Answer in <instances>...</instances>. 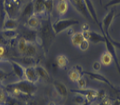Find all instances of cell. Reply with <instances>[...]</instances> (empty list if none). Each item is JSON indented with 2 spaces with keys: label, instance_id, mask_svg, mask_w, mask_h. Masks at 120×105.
Returning <instances> with one entry per match:
<instances>
[{
  "label": "cell",
  "instance_id": "obj_37",
  "mask_svg": "<svg viewBox=\"0 0 120 105\" xmlns=\"http://www.w3.org/2000/svg\"><path fill=\"white\" fill-rule=\"evenodd\" d=\"M6 95L4 93V91L3 90L2 88H0V103H4V100H5Z\"/></svg>",
  "mask_w": 120,
  "mask_h": 105
},
{
  "label": "cell",
  "instance_id": "obj_5",
  "mask_svg": "<svg viewBox=\"0 0 120 105\" xmlns=\"http://www.w3.org/2000/svg\"><path fill=\"white\" fill-rule=\"evenodd\" d=\"M105 46H106V52H108L109 54L111 55L112 60L114 61L115 65L117 67V71L120 73V63L118 60V57L117 55V48L115 47V46L112 44V42L110 39V34H105Z\"/></svg>",
  "mask_w": 120,
  "mask_h": 105
},
{
  "label": "cell",
  "instance_id": "obj_20",
  "mask_svg": "<svg viewBox=\"0 0 120 105\" xmlns=\"http://www.w3.org/2000/svg\"><path fill=\"white\" fill-rule=\"evenodd\" d=\"M34 15V9H33V3L32 1H30L24 6V8L22 10L21 17L22 18H26L27 20L30 16Z\"/></svg>",
  "mask_w": 120,
  "mask_h": 105
},
{
  "label": "cell",
  "instance_id": "obj_28",
  "mask_svg": "<svg viewBox=\"0 0 120 105\" xmlns=\"http://www.w3.org/2000/svg\"><path fill=\"white\" fill-rule=\"evenodd\" d=\"M27 43L28 41L27 40H25L24 38H20V39L18 40V50L19 52V54H21L22 56L24 55V51H25V48H26V46H27Z\"/></svg>",
  "mask_w": 120,
  "mask_h": 105
},
{
  "label": "cell",
  "instance_id": "obj_25",
  "mask_svg": "<svg viewBox=\"0 0 120 105\" xmlns=\"http://www.w3.org/2000/svg\"><path fill=\"white\" fill-rule=\"evenodd\" d=\"M112 61H113L112 57H111V55L109 54L108 52L103 53L101 57H100V62H101L102 65H104V66H109L110 64H111Z\"/></svg>",
  "mask_w": 120,
  "mask_h": 105
},
{
  "label": "cell",
  "instance_id": "obj_44",
  "mask_svg": "<svg viewBox=\"0 0 120 105\" xmlns=\"http://www.w3.org/2000/svg\"><path fill=\"white\" fill-rule=\"evenodd\" d=\"M0 105H6L5 103H0Z\"/></svg>",
  "mask_w": 120,
  "mask_h": 105
},
{
  "label": "cell",
  "instance_id": "obj_10",
  "mask_svg": "<svg viewBox=\"0 0 120 105\" xmlns=\"http://www.w3.org/2000/svg\"><path fill=\"white\" fill-rule=\"evenodd\" d=\"M24 79L35 84L39 81V76L37 73L36 69H35V66L25 67V69H24Z\"/></svg>",
  "mask_w": 120,
  "mask_h": 105
},
{
  "label": "cell",
  "instance_id": "obj_23",
  "mask_svg": "<svg viewBox=\"0 0 120 105\" xmlns=\"http://www.w3.org/2000/svg\"><path fill=\"white\" fill-rule=\"evenodd\" d=\"M84 39V35H83L82 32L74 33L71 35V38L72 45L74 46H78L79 44H80Z\"/></svg>",
  "mask_w": 120,
  "mask_h": 105
},
{
  "label": "cell",
  "instance_id": "obj_40",
  "mask_svg": "<svg viewBox=\"0 0 120 105\" xmlns=\"http://www.w3.org/2000/svg\"><path fill=\"white\" fill-rule=\"evenodd\" d=\"M110 39H111V41L112 42V44L115 46V47L118 48V49L120 50V42H117V41H116V40H114L113 39H111V36H110Z\"/></svg>",
  "mask_w": 120,
  "mask_h": 105
},
{
  "label": "cell",
  "instance_id": "obj_1",
  "mask_svg": "<svg viewBox=\"0 0 120 105\" xmlns=\"http://www.w3.org/2000/svg\"><path fill=\"white\" fill-rule=\"evenodd\" d=\"M51 25L52 24L51 23V18L49 16L47 18L41 21V25L38 30V38L36 42L42 46L45 53L49 51L51 43L56 36Z\"/></svg>",
  "mask_w": 120,
  "mask_h": 105
},
{
  "label": "cell",
  "instance_id": "obj_34",
  "mask_svg": "<svg viewBox=\"0 0 120 105\" xmlns=\"http://www.w3.org/2000/svg\"><path fill=\"white\" fill-rule=\"evenodd\" d=\"M101 67H102L101 62H100V61H98V60L94 61L92 64V69L95 72H98L99 70L101 69Z\"/></svg>",
  "mask_w": 120,
  "mask_h": 105
},
{
  "label": "cell",
  "instance_id": "obj_3",
  "mask_svg": "<svg viewBox=\"0 0 120 105\" xmlns=\"http://www.w3.org/2000/svg\"><path fill=\"white\" fill-rule=\"evenodd\" d=\"M79 21L77 19H73V18H64V19H58V20L55 21L52 25V29L54 32L55 35H57L59 33H63L64 31L69 29L73 25H78Z\"/></svg>",
  "mask_w": 120,
  "mask_h": 105
},
{
  "label": "cell",
  "instance_id": "obj_4",
  "mask_svg": "<svg viewBox=\"0 0 120 105\" xmlns=\"http://www.w3.org/2000/svg\"><path fill=\"white\" fill-rule=\"evenodd\" d=\"M102 31V34L98 33L94 31L85 30L82 31V33L84 35V39H87L88 41L93 44H98V43H105V33H104V31L101 29Z\"/></svg>",
  "mask_w": 120,
  "mask_h": 105
},
{
  "label": "cell",
  "instance_id": "obj_22",
  "mask_svg": "<svg viewBox=\"0 0 120 105\" xmlns=\"http://www.w3.org/2000/svg\"><path fill=\"white\" fill-rule=\"evenodd\" d=\"M35 69H36L37 73L38 75L39 79H42L44 81H49V78H50L49 72L44 67L40 66V65H36L35 66Z\"/></svg>",
  "mask_w": 120,
  "mask_h": 105
},
{
  "label": "cell",
  "instance_id": "obj_30",
  "mask_svg": "<svg viewBox=\"0 0 120 105\" xmlns=\"http://www.w3.org/2000/svg\"><path fill=\"white\" fill-rule=\"evenodd\" d=\"M54 7V0H45V11L47 15H51V12Z\"/></svg>",
  "mask_w": 120,
  "mask_h": 105
},
{
  "label": "cell",
  "instance_id": "obj_12",
  "mask_svg": "<svg viewBox=\"0 0 120 105\" xmlns=\"http://www.w3.org/2000/svg\"><path fill=\"white\" fill-rule=\"evenodd\" d=\"M85 2V5H86V8H87V11L90 14V18L95 23H96L98 26H100V22L98 21V14H97V11L94 7V4H93L92 1L91 0H84Z\"/></svg>",
  "mask_w": 120,
  "mask_h": 105
},
{
  "label": "cell",
  "instance_id": "obj_13",
  "mask_svg": "<svg viewBox=\"0 0 120 105\" xmlns=\"http://www.w3.org/2000/svg\"><path fill=\"white\" fill-rule=\"evenodd\" d=\"M22 38H24L28 42H34V43H36L37 38H38V31L32 30V29H30V28L27 27L22 33Z\"/></svg>",
  "mask_w": 120,
  "mask_h": 105
},
{
  "label": "cell",
  "instance_id": "obj_14",
  "mask_svg": "<svg viewBox=\"0 0 120 105\" xmlns=\"http://www.w3.org/2000/svg\"><path fill=\"white\" fill-rule=\"evenodd\" d=\"M82 70L83 69L81 68L80 66H78V65L74 66L68 72V77H69V79L71 81H73V82H77V81L82 76L81 73H80Z\"/></svg>",
  "mask_w": 120,
  "mask_h": 105
},
{
  "label": "cell",
  "instance_id": "obj_2",
  "mask_svg": "<svg viewBox=\"0 0 120 105\" xmlns=\"http://www.w3.org/2000/svg\"><path fill=\"white\" fill-rule=\"evenodd\" d=\"M6 87L11 88L12 89H15L24 96H30L36 92L37 86L35 83L30 82L27 80H18V81L15 82H11V83L8 84Z\"/></svg>",
  "mask_w": 120,
  "mask_h": 105
},
{
  "label": "cell",
  "instance_id": "obj_11",
  "mask_svg": "<svg viewBox=\"0 0 120 105\" xmlns=\"http://www.w3.org/2000/svg\"><path fill=\"white\" fill-rule=\"evenodd\" d=\"M10 64L11 66V69L13 74L16 75V77L18 80H24V69L23 65H21L20 63L17 62L15 60H9Z\"/></svg>",
  "mask_w": 120,
  "mask_h": 105
},
{
  "label": "cell",
  "instance_id": "obj_45",
  "mask_svg": "<svg viewBox=\"0 0 120 105\" xmlns=\"http://www.w3.org/2000/svg\"><path fill=\"white\" fill-rule=\"evenodd\" d=\"M0 60H2V58H0Z\"/></svg>",
  "mask_w": 120,
  "mask_h": 105
},
{
  "label": "cell",
  "instance_id": "obj_24",
  "mask_svg": "<svg viewBox=\"0 0 120 105\" xmlns=\"http://www.w3.org/2000/svg\"><path fill=\"white\" fill-rule=\"evenodd\" d=\"M56 63H57V66L60 68H65L69 64V60L65 55L60 54L56 58Z\"/></svg>",
  "mask_w": 120,
  "mask_h": 105
},
{
  "label": "cell",
  "instance_id": "obj_17",
  "mask_svg": "<svg viewBox=\"0 0 120 105\" xmlns=\"http://www.w3.org/2000/svg\"><path fill=\"white\" fill-rule=\"evenodd\" d=\"M45 0H32L34 15L38 16L45 13Z\"/></svg>",
  "mask_w": 120,
  "mask_h": 105
},
{
  "label": "cell",
  "instance_id": "obj_41",
  "mask_svg": "<svg viewBox=\"0 0 120 105\" xmlns=\"http://www.w3.org/2000/svg\"><path fill=\"white\" fill-rule=\"evenodd\" d=\"M111 105H120V99L119 98H117V99H116L115 101H113L112 103H111Z\"/></svg>",
  "mask_w": 120,
  "mask_h": 105
},
{
  "label": "cell",
  "instance_id": "obj_18",
  "mask_svg": "<svg viewBox=\"0 0 120 105\" xmlns=\"http://www.w3.org/2000/svg\"><path fill=\"white\" fill-rule=\"evenodd\" d=\"M37 54H38V47H37L36 44L34 42H28L23 56L35 58Z\"/></svg>",
  "mask_w": 120,
  "mask_h": 105
},
{
  "label": "cell",
  "instance_id": "obj_6",
  "mask_svg": "<svg viewBox=\"0 0 120 105\" xmlns=\"http://www.w3.org/2000/svg\"><path fill=\"white\" fill-rule=\"evenodd\" d=\"M80 73H81L82 75H87V76H89L90 79H91V80L100 81V82H103V83L108 85L109 87H111L112 89L116 91V88L112 85V83H111V81H109L105 75L99 74L98 72H90V71H84V70H82Z\"/></svg>",
  "mask_w": 120,
  "mask_h": 105
},
{
  "label": "cell",
  "instance_id": "obj_32",
  "mask_svg": "<svg viewBox=\"0 0 120 105\" xmlns=\"http://www.w3.org/2000/svg\"><path fill=\"white\" fill-rule=\"evenodd\" d=\"M77 83H78V88H79V89L86 88V85H87V84H86V81H85V79H84V77L83 75L77 81Z\"/></svg>",
  "mask_w": 120,
  "mask_h": 105
},
{
  "label": "cell",
  "instance_id": "obj_31",
  "mask_svg": "<svg viewBox=\"0 0 120 105\" xmlns=\"http://www.w3.org/2000/svg\"><path fill=\"white\" fill-rule=\"evenodd\" d=\"M73 102H75L77 105H83L84 102H86V99L84 96L79 95V94H76L75 96H73Z\"/></svg>",
  "mask_w": 120,
  "mask_h": 105
},
{
  "label": "cell",
  "instance_id": "obj_33",
  "mask_svg": "<svg viewBox=\"0 0 120 105\" xmlns=\"http://www.w3.org/2000/svg\"><path fill=\"white\" fill-rule=\"evenodd\" d=\"M89 46H90V42L88 41L87 39H84V40L79 44L78 47H79V49H80L81 51L84 52V51H86V50H88Z\"/></svg>",
  "mask_w": 120,
  "mask_h": 105
},
{
  "label": "cell",
  "instance_id": "obj_35",
  "mask_svg": "<svg viewBox=\"0 0 120 105\" xmlns=\"http://www.w3.org/2000/svg\"><path fill=\"white\" fill-rule=\"evenodd\" d=\"M8 75H9L8 73H6L4 70L0 68V83H2L4 80H6L7 77H8Z\"/></svg>",
  "mask_w": 120,
  "mask_h": 105
},
{
  "label": "cell",
  "instance_id": "obj_8",
  "mask_svg": "<svg viewBox=\"0 0 120 105\" xmlns=\"http://www.w3.org/2000/svg\"><path fill=\"white\" fill-rule=\"evenodd\" d=\"M71 92L75 94H79L85 97L86 101L90 102H93L98 98V90L92 88H84V89H71Z\"/></svg>",
  "mask_w": 120,
  "mask_h": 105
},
{
  "label": "cell",
  "instance_id": "obj_38",
  "mask_svg": "<svg viewBox=\"0 0 120 105\" xmlns=\"http://www.w3.org/2000/svg\"><path fill=\"white\" fill-rule=\"evenodd\" d=\"M111 103H112V102L109 99L108 97H106V98H105V99L101 100L100 103H98V104L99 105H111Z\"/></svg>",
  "mask_w": 120,
  "mask_h": 105
},
{
  "label": "cell",
  "instance_id": "obj_15",
  "mask_svg": "<svg viewBox=\"0 0 120 105\" xmlns=\"http://www.w3.org/2000/svg\"><path fill=\"white\" fill-rule=\"evenodd\" d=\"M53 85H54V88H55V89H56V91H57V94H58L60 96L66 97V96H68V93H69L68 88H67V87L65 86V84L63 83L62 81H56L53 82Z\"/></svg>",
  "mask_w": 120,
  "mask_h": 105
},
{
  "label": "cell",
  "instance_id": "obj_39",
  "mask_svg": "<svg viewBox=\"0 0 120 105\" xmlns=\"http://www.w3.org/2000/svg\"><path fill=\"white\" fill-rule=\"evenodd\" d=\"M8 42V39H6L2 35V33H0V46H4L7 44Z\"/></svg>",
  "mask_w": 120,
  "mask_h": 105
},
{
  "label": "cell",
  "instance_id": "obj_36",
  "mask_svg": "<svg viewBox=\"0 0 120 105\" xmlns=\"http://www.w3.org/2000/svg\"><path fill=\"white\" fill-rule=\"evenodd\" d=\"M117 4H120V0H111L109 1L108 3L105 4V9H107L109 7H111V6L117 5Z\"/></svg>",
  "mask_w": 120,
  "mask_h": 105
},
{
  "label": "cell",
  "instance_id": "obj_46",
  "mask_svg": "<svg viewBox=\"0 0 120 105\" xmlns=\"http://www.w3.org/2000/svg\"><path fill=\"white\" fill-rule=\"evenodd\" d=\"M57 1H60V0H57Z\"/></svg>",
  "mask_w": 120,
  "mask_h": 105
},
{
  "label": "cell",
  "instance_id": "obj_29",
  "mask_svg": "<svg viewBox=\"0 0 120 105\" xmlns=\"http://www.w3.org/2000/svg\"><path fill=\"white\" fill-rule=\"evenodd\" d=\"M21 64H24L27 65V67H31V66H36V59L33 57H26V56H22L21 59Z\"/></svg>",
  "mask_w": 120,
  "mask_h": 105
},
{
  "label": "cell",
  "instance_id": "obj_9",
  "mask_svg": "<svg viewBox=\"0 0 120 105\" xmlns=\"http://www.w3.org/2000/svg\"><path fill=\"white\" fill-rule=\"evenodd\" d=\"M115 18V11L111 10L110 12L105 15V17L103 18L102 24L100 25L99 28L104 31L105 34H109V29L111 25V23L113 22V19Z\"/></svg>",
  "mask_w": 120,
  "mask_h": 105
},
{
  "label": "cell",
  "instance_id": "obj_42",
  "mask_svg": "<svg viewBox=\"0 0 120 105\" xmlns=\"http://www.w3.org/2000/svg\"><path fill=\"white\" fill-rule=\"evenodd\" d=\"M90 103H91V102H88V101H86V102H84V103L83 105H90Z\"/></svg>",
  "mask_w": 120,
  "mask_h": 105
},
{
  "label": "cell",
  "instance_id": "obj_7",
  "mask_svg": "<svg viewBox=\"0 0 120 105\" xmlns=\"http://www.w3.org/2000/svg\"><path fill=\"white\" fill-rule=\"evenodd\" d=\"M69 1L70 3L71 4V5L74 7V9L78 12H79L84 18H85L87 20H90L91 19L90 14H89V12L87 11L84 0H69Z\"/></svg>",
  "mask_w": 120,
  "mask_h": 105
},
{
  "label": "cell",
  "instance_id": "obj_27",
  "mask_svg": "<svg viewBox=\"0 0 120 105\" xmlns=\"http://www.w3.org/2000/svg\"><path fill=\"white\" fill-rule=\"evenodd\" d=\"M1 33L6 39H15L18 35V33L17 32V30H2Z\"/></svg>",
  "mask_w": 120,
  "mask_h": 105
},
{
  "label": "cell",
  "instance_id": "obj_47",
  "mask_svg": "<svg viewBox=\"0 0 120 105\" xmlns=\"http://www.w3.org/2000/svg\"><path fill=\"white\" fill-rule=\"evenodd\" d=\"M100 1H101V0H100Z\"/></svg>",
  "mask_w": 120,
  "mask_h": 105
},
{
  "label": "cell",
  "instance_id": "obj_21",
  "mask_svg": "<svg viewBox=\"0 0 120 105\" xmlns=\"http://www.w3.org/2000/svg\"><path fill=\"white\" fill-rule=\"evenodd\" d=\"M68 6L67 0H60L56 4V10L59 15H64L68 11Z\"/></svg>",
  "mask_w": 120,
  "mask_h": 105
},
{
  "label": "cell",
  "instance_id": "obj_16",
  "mask_svg": "<svg viewBox=\"0 0 120 105\" xmlns=\"http://www.w3.org/2000/svg\"><path fill=\"white\" fill-rule=\"evenodd\" d=\"M18 27V22L14 18H6L4 21L2 30H17Z\"/></svg>",
  "mask_w": 120,
  "mask_h": 105
},
{
  "label": "cell",
  "instance_id": "obj_19",
  "mask_svg": "<svg viewBox=\"0 0 120 105\" xmlns=\"http://www.w3.org/2000/svg\"><path fill=\"white\" fill-rule=\"evenodd\" d=\"M26 24H27L28 28L32 29V30L38 31L39 29L40 25H41V21L39 20V18L38 16L32 15V16H30V18L27 19Z\"/></svg>",
  "mask_w": 120,
  "mask_h": 105
},
{
  "label": "cell",
  "instance_id": "obj_43",
  "mask_svg": "<svg viewBox=\"0 0 120 105\" xmlns=\"http://www.w3.org/2000/svg\"><path fill=\"white\" fill-rule=\"evenodd\" d=\"M90 105H99L98 103H96V102H91V103H90Z\"/></svg>",
  "mask_w": 120,
  "mask_h": 105
},
{
  "label": "cell",
  "instance_id": "obj_26",
  "mask_svg": "<svg viewBox=\"0 0 120 105\" xmlns=\"http://www.w3.org/2000/svg\"><path fill=\"white\" fill-rule=\"evenodd\" d=\"M4 103H5L6 105H24V103L20 100L14 97V96H11V95L6 96Z\"/></svg>",
  "mask_w": 120,
  "mask_h": 105
}]
</instances>
